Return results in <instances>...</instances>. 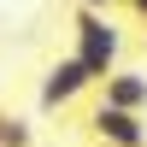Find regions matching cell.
Wrapping results in <instances>:
<instances>
[{"label": "cell", "instance_id": "obj_1", "mask_svg": "<svg viewBox=\"0 0 147 147\" xmlns=\"http://www.w3.org/2000/svg\"><path fill=\"white\" fill-rule=\"evenodd\" d=\"M77 59H82V71H88L94 82L124 59V30H118L100 6H77Z\"/></svg>", "mask_w": 147, "mask_h": 147}, {"label": "cell", "instance_id": "obj_2", "mask_svg": "<svg viewBox=\"0 0 147 147\" xmlns=\"http://www.w3.org/2000/svg\"><path fill=\"white\" fill-rule=\"evenodd\" d=\"M88 136H94V141H106V147H147V118H141V112H129V106L100 100V106L88 112Z\"/></svg>", "mask_w": 147, "mask_h": 147}, {"label": "cell", "instance_id": "obj_3", "mask_svg": "<svg viewBox=\"0 0 147 147\" xmlns=\"http://www.w3.org/2000/svg\"><path fill=\"white\" fill-rule=\"evenodd\" d=\"M88 88H94V77L82 71L77 53H71V59H53L47 77H41V112H59V106H71L77 94H88Z\"/></svg>", "mask_w": 147, "mask_h": 147}, {"label": "cell", "instance_id": "obj_4", "mask_svg": "<svg viewBox=\"0 0 147 147\" xmlns=\"http://www.w3.org/2000/svg\"><path fill=\"white\" fill-rule=\"evenodd\" d=\"M100 100H112V106H129V112H147V77L141 71H124V65H112L100 82Z\"/></svg>", "mask_w": 147, "mask_h": 147}, {"label": "cell", "instance_id": "obj_5", "mask_svg": "<svg viewBox=\"0 0 147 147\" xmlns=\"http://www.w3.org/2000/svg\"><path fill=\"white\" fill-rule=\"evenodd\" d=\"M35 141V129L24 124V118H12V112H0V147H30Z\"/></svg>", "mask_w": 147, "mask_h": 147}, {"label": "cell", "instance_id": "obj_6", "mask_svg": "<svg viewBox=\"0 0 147 147\" xmlns=\"http://www.w3.org/2000/svg\"><path fill=\"white\" fill-rule=\"evenodd\" d=\"M77 6H100V12H112V6H118V0H77Z\"/></svg>", "mask_w": 147, "mask_h": 147}, {"label": "cell", "instance_id": "obj_7", "mask_svg": "<svg viewBox=\"0 0 147 147\" xmlns=\"http://www.w3.org/2000/svg\"><path fill=\"white\" fill-rule=\"evenodd\" d=\"M124 6H129V12H136V18H147V0H124Z\"/></svg>", "mask_w": 147, "mask_h": 147}]
</instances>
